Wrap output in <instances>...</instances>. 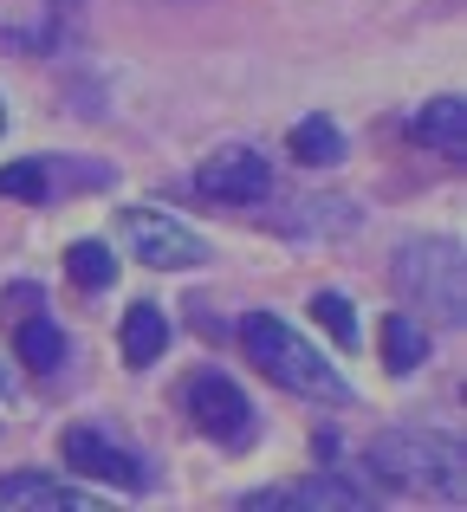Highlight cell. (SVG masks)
<instances>
[{
  "mask_svg": "<svg viewBox=\"0 0 467 512\" xmlns=\"http://www.w3.org/2000/svg\"><path fill=\"white\" fill-rule=\"evenodd\" d=\"M240 344H247V357L260 363V376H273L279 389H292V396H312V402H331V409H351L357 389L344 383L338 370H331L325 350H312L299 338V331L286 325V318L273 312H247L240 318Z\"/></svg>",
  "mask_w": 467,
  "mask_h": 512,
  "instance_id": "obj_1",
  "label": "cell"
},
{
  "mask_svg": "<svg viewBox=\"0 0 467 512\" xmlns=\"http://www.w3.org/2000/svg\"><path fill=\"white\" fill-rule=\"evenodd\" d=\"M370 474L377 480H390V487H429V493H442V500H455L461 493V448L448 435H377L370 441Z\"/></svg>",
  "mask_w": 467,
  "mask_h": 512,
  "instance_id": "obj_2",
  "label": "cell"
},
{
  "mask_svg": "<svg viewBox=\"0 0 467 512\" xmlns=\"http://www.w3.org/2000/svg\"><path fill=\"white\" fill-rule=\"evenodd\" d=\"M396 286L409 292V305L442 325L467 318V286H461V247L455 240H409L396 253Z\"/></svg>",
  "mask_w": 467,
  "mask_h": 512,
  "instance_id": "obj_3",
  "label": "cell"
},
{
  "mask_svg": "<svg viewBox=\"0 0 467 512\" xmlns=\"http://www.w3.org/2000/svg\"><path fill=\"white\" fill-rule=\"evenodd\" d=\"M182 402H189V422L202 428L208 441H221V448H253V435H260V415H253V402L240 396V383H234V376H221V370L189 376Z\"/></svg>",
  "mask_w": 467,
  "mask_h": 512,
  "instance_id": "obj_4",
  "label": "cell"
},
{
  "mask_svg": "<svg viewBox=\"0 0 467 512\" xmlns=\"http://www.w3.org/2000/svg\"><path fill=\"white\" fill-rule=\"evenodd\" d=\"M124 247L137 253L143 266H163V273H182V266H202L208 260V240L195 227H182L176 214L163 208H124Z\"/></svg>",
  "mask_w": 467,
  "mask_h": 512,
  "instance_id": "obj_5",
  "label": "cell"
},
{
  "mask_svg": "<svg viewBox=\"0 0 467 512\" xmlns=\"http://www.w3.org/2000/svg\"><path fill=\"white\" fill-rule=\"evenodd\" d=\"M59 454H65V467H78V474H91V480H111V487H124V493L150 487V461L130 454V448H117L104 428H65Z\"/></svg>",
  "mask_w": 467,
  "mask_h": 512,
  "instance_id": "obj_6",
  "label": "cell"
},
{
  "mask_svg": "<svg viewBox=\"0 0 467 512\" xmlns=\"http://www.w3.org/2000/svg\"><path fill=\"white\" fill-rule=\"evenodd\" d=\"M7 312H13V350H20V363H26V370H39V376H52L65 363V331L52 325L46 292L7 286Z\"/></svg>",
  "mask_w": 467,
  "mask_h": 512,
  "instance_id": "obj_7",
  "label": "cell"
},
{
  "mask_svg": "<svg viewBox=\"0 0 467 512\" xmlns=\"http://www.w3.org/2000/svg\"><path fill=\"white\" fill-rule=\"evenodd\" d=\"M195 188H202L208 201H240V208H253V201L273 195V163H266L260 150H221L195 169Z\"/></svg>",
  "mask_w": 467,
  "mask_h": 512,
  "instance_id": "obj_8",
  "label": "cell"
},
{
  "mask_svg": "<svg viewBox=\"0 0 467 512\" xmlns=\"http://www.w3.org/2000/svg\"><path fill=\"white\" fill-rule=\"evenodd\" d=\"M240 506H260V512H273V506H331V512H357V506H370V493H364V487H351V480L312 474V480H292V487L247 493Z\"/></svg>",
  "mask_w": 467,
  "mask_h": 512,
  "instance_id": "obj_9",
  "label": "cell"
},
{
  "mask_svg": "<svg viewBox=\"0 0 467 512\" xmlns=\"http://www.w3.org/2000/svg\"><path fill=\"white\" fill-rule=\"evenodd\" d=\"M0 506H39V512H91L98 493L65 487L52 474H0Z\"/></svg>",
  "mask_w": 467,
  "mask_h": 512,
  "instance_id": "obj_10",
  "label": "cell"
},
{
  "mask_svg": "<svg viewBox=\"0 0 467 512\" xmlns=\"http://www.w3.org/2000/svg\"><path fill=\"white\" fill-rule=\"evenodd\" d=\"M409 143H422V150H435V156H467V104L435 98L429 111L409 117Z\"/></svg>",
  "mask_w": 467,
  "mask_h": 512,
  "instance_id": "obj_11",
  "label": "cell"
},
{
  "mask_svg": "<svg viewBox=\"0 0 467 512\" xmlns=\"http://www.w3.org/2000/svg\"><path fill=\"white\" fill-rule=\"evenodd\" d=\"M169 350V318H163V305H130L124 312V363L130 370H150L156 357Z\"/></svg>",
  "mask_w": 467,
  "mask_h": 512,
  "instance_id": "obj_12",
  "label": "cell"
},
{
  "mask_svg": "<svg viewBox=\"0 0 467 512\" xmlns=\"http://www.w3.org/2000/svg\"><path fill=\"white\" fill-rule=\"evenodd\" d=\"M383 363H390L396 376H409V370L429 363V325H422L416 312H390L383 318Z\"/></svg>",
  "mask_w": 467,
  "mask_h": 512,
  "instance_id": "obj_13",
  "label": "cell"
},
{
  "mask_svg": "<svg viewBox=\"0 0 467 512\" xmlns=\"http://www.w3.org/2000/svg\"><path fill=\"white\" fill-rule=\"evenodd\" d=\"M286 143H292V156H299L305 169H331V163H344V130L331 124V117H299Z\"/></svg>",
  "mask_w": 467,
  "mask_h": 512,
  "instance_id": "obj_14",
  "label": "cell"
},
{
  "mask_svg": "<svg viewBox=\"0 0 467 512\" xmlns=\"http://www.w3.org/2000/svg\"><path fill=\"white\" fill-rule=\"evenodd\" d=\"M65 273H72V286H85V292H111L117 286V260H111L104 240H72V247H65Z\"/></svg>",
  "mask_w": 467,
  "mask_h": 512,
  "instance_id": "obj_15",
  "label": "cell"
},
{
  "mask_svg": "<svg viewBox=\"0 0 467 512\" xmlns=\"http://www.w3.org/2000/svg\"><path fill=\"white\" fill-rule=\"evenodd\" d=\"M0 195H13V201H39V208H46V201H52V156H26V163H7V169H0Z\"/></svg>",
  "mask_w": 467,
  "mask_h": 512,
  "instance_id": "obj_16",
  "label": "cell"
},
{
  "mask_svg": "<svg viewBox=\"0 0 467 512\" xmlns=\"http://www.w3.org/2000/svg\"><path fill=\"white\" fill-rule=\"evenodd\" d=\"M312 318H318V325H325L344 350H357V312H351V299H344V292H318V299H312Z\"/></svg>",
  "mask_w": 467,
  "mask_h": 512,
  "instance_id": "obj_17",
  "label": "cell"
},
{
  "mask_svg": "<svg viewBox=\"0 0 467 512\" xmlns=\"http://www.w3.org/2000/svg\"><path fill=\"white\" fill-rule=\"evenodd\" d=\"M13 396V376H7V363H0V402H7Z\"/></svg>",
  "mask_w": 467,
  "mask_h": 512,
  "instance_id": "obj_18",
  "label": "cell"
},
{
  "mask_svg": "<svg viewBox=\"0 0 467 512\" xmlns=\"http://www.w3.org/2000/svg\"><path fill=\"white\" fill-rule=\"evenodd\" d=\"M0 130H7V104H0Z\"/></svg>",
  "mask_w": 467,
  "mask_h": 512,
  "instance_id": "obj_19",
  "label": "cell"
}]
</instances>
